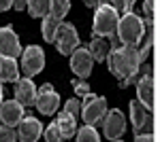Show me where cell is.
Returning <instances> with one entry per match:
<instances>
[{
  "instance_id": "cell-1",
  "label": "cell",
  "mask_w": 160,
  "mask_h": 142,
  "mask_svg": "<svg viewBox=\"0 0 160 142\" xmlns=\"http://www.w3.org/2000/svg\"><path fill=\"white\" fill-rule=\"evenodd\" d=\"M107 62H109V70L113 72V76H118L120 87H126V81L132 74H137L139 66H141L137 45H120V47L111 49Z\"/></svg>"
},
{
  "instance_id": "cell-2",
  "label": "cell",
  "mask_w": 160,
  "mask_h": 142,
  "mask_svg": "<svg viewBox=\"0 0 160 142\" xmlns=\"http://www.w3.org/2000/svg\"><path fill=\"white\" fill-rule=\"evenodd\" d=\"M115 34H118L122 45H137L143 36V19L132 11L122 13V17L118 19V32Z\"/></svg>"
},
{
  "instance_id": "cell-3",
  "label": "cell",
  "mask_w": 160,
  "mask_h": 142,
  "mask_svg": "<svg viewBox=\"0 0 160 142\" xmlns=\"http://www.w3.org/2000/svg\"><path fill=\"white\" fill-rule=\"evenodd\" d=\"M96 15H94V25H92V32L94 36H107L118 32V19H120V13L115 11L111 4H98L94 7Z\"/></svg>"
},
{
  "instance_id": "cell-4",
  "label": "cell",
  "mask_w": 160,
  "mask_h": 142,
  "mask_svg": "<svg viewBox=\"0 0 160 142\" xmlns=\"http://www.w3.org/2000/svg\"><path fill=\"white\" fill-rule=\"evenodd\" d=\"M79 100H81V119L88 125H98L107 112V100L94 94H86Z\"/></svg>"
},
{
  "instance_id": "cell-5",
  "label": "cell",
  "mask_w": 160,
  "mask_h": 142,
  "mask_svg": "<svg viewBox=\"0 0 160 142\" xmlns=\"http://www.w3.org/2000/svg\"><path fill=\"white\" fill-rule=\"evenodd\" d=\"M53 45L60 51L62 55H71L75 49L79 47V34L75 30L73 24H64L62 21L56 30V38H53Z\"/></svg>"
},
{
  "instance_id": "cell-6",
  "label": "cell",
  "mask_w": 160,
  "mask_h": 142,
  "mask_svg": "<svg viewBox=\"0 0 160 142\" xmlns=\"http://www.w3.org/2000/svg\"><path fill=\"white\" fill-rule=\"evenodd\" d=\"M45 66V53L38 45H30V47L22 49V70H24V76H37L38 72L43 70Z\"/></svg>"
},
{
  "instance_id": "cell-7",
  "label": "cell",
  "mask_w": 160,
  "mask_h": 142,
  "mask_svg": "<svg viewBox=\"0 0 160 142\" xmlns=\"http://www.w3.org/2000/svg\"><path fill=\"white\" fill-rule=\"evenodd\" d=\"M34 106L38 108L41 115H53L58 110V106H60V95L56 94L53 85L45 83V85H41V89H37Z\"/></svg>"
},
{
  "instance_id": "cell-8",
  "label": "cell",
  "mask_w": 160,
  "mask_h": 142,
  "mask_svg": "<svg viewBox=\"0 0 160 142\" xmlns=\"http://www.w3.org/2000/svg\"><path fill=\"white\" fill-rule=\"evenodd\" d=\"M145 104H141L139 100L130 102V123L135 134H152V115Z\"/></svg>"
},
{
  "instance_id": "cell-9",
  "label": "cell",
  "mask_w": 160,
  "mask_h": 142,
  "mask_svg": "<svg viewBox=\"0 0 160 142\" xmlns=\"http://www.w3.org/2000/svg\"><path fill=\"white\" fill-rule=\"evenodd\" d=\"M102 130H105V136L109 140H120L124 130H126V117H124L122 110H118V108L107 110L102 117Z\"/></svg>"
},
{
  "instance_id": "cell-10",
  "label": "cell",
  "mask_w": 160,
  "mask_h": 142,
  "mask_svg": "<svg viewBox=\"0 0 160 142\" xmlns=\"http://www.w3.org/2000/svg\"><path fill=\"white\" fill-rule=\"evenodd\" d=\"M43 136V125L37 117H32L30 112L22 117V121L17 123V140L22 142H34Z\"/></svg>"
},
{
  "instance_id": "cell-11",
  "label": "cell",
  "mask_w": 160,
  "mask_h": 142,
  "mask_svg": "<svg viewBox=\"0 0 160 142\" xmlns=\"http://www.w3.org/2000/svg\"><path fill=\"white\" fill-rule=\"evenodd\" d=\"M92 66H94V57L88 51V47H79L71 53V68L79 79H88L92 74Z\"/></svg>"
},
{
  "instance_id": "cell-12",
  "label": "cell",
  "mask_w": 160,
  "mask_h": 142,
  "mask_svg": "<svg viewBox=\"0 0 160 142\" xmlns=\"http://www.w3.org/2000/svg\"><path fill=\"white\" fill-rule=\"evenodd\" d=\"M0 55H7V57H17L22 55V45H19V38L13 32L11 25H4L0 30Z\"/></svg>"
},
{
  "instance_id": "cell-13",
  "label": "cell",
  "mask_w": 160,
  "mask_h": 142,
  "mask_svg": "<svg viewBox=\"0 0 160 142\" xmlns=\"http://www.w3.org/2000/svg\"><path fill=\"white\" fill-rule=\"evenodd\" d=\"M26 115L24 106L17 102V100H2L0 102V121H2V125H9V127H15L22 117Z\"/></svg>"
},
{
  "instance_id": "cell-14",
  "label": "cell",
  "mask_w": 160,
  "mask_h": 142,
  "mask_svg": "<svg viewBox=\"0 0 160 142\" xmlns=\"http://www.w3.org/2000/svg\"><path fill=\"white\" fill-rule=\"evenodd\" d=\"M15 100H17L24 108L34 106L37 87H34V83H32L30 76H24V79H17V81H15Z\"/></svg>"
},
{
  "instance_id": "cell-15",
  "label": "cell",
  "mask_w": 160,
  "mask_h": 142,
  "mask_svg": "<svg viewBox=\"0 0 160 142\" xmlns=\"http://www.w3.org/2000/svg\"><path fill=\"white\" fill-rule=\"evenodd\" d=\"M137 100L141 102V104H145V106L152 110L154 108V95H156V89H154V79H152V72L148 74H141L139 79H137Z\"/></svg>"
},
{
  "instance_id": "cell-16",
  "label": "cell",
  "mask_w": 160,
  "mask_h": 142,
  "mask_svg": "<svg viewBox=\"0 0 160 142\" xmlns=\"http://www.w3.org/2000/svg\"><path fill=\"white\" fill-rule=\"evenodd\" d=\"M19 79V66L13 57L0 55V83H15Z\"/></svg>"
},
{
  "instance_id": "cell-17",
  "label": "cell",
  "mask_w": 160,
  "mask_h": 142,
  "mask_svg": "<svg viewBox=\"0 0 160 142\" xmlns=\"http://www.w3.org/2000/svg\"><path fill=\"white\" fill-rule=\"evenodd\" d=\"M56 125H58V130L62 134V140H66V138H73L75 131H77V119L71 112L62 110V115L56 119Z\"/></svg>"
},
{
  "instance_id": "cell-18",
  "label": "cell",
  "mask_w": 160,
  "mask_h": 142,
  "mask_svg": "<svg viewBox=\"0 0 160 142\" xmlns=\"http://www.w3.org/2000/svg\"><path fill=\"white\" fill-rule=\"evenodd\" d=\"M88 51L92 53V57L96 59V62H107V55H109V43L105 40V36H94L92 40H90V45H88Z\"/></svg>"
},
{
  "instance_id": "cell-19",
  "label": "cell",
  "mask_w": 160,
  "mask_h": 142,
  "mask_svg": "<svg viewBox=\"0 0 160 142\" xmlns=\"http://www.w3.org/2000/svg\"><path fill=\"white\" fill-rule=\"evenodd\" d=\"M62 24L60 17H56V15H43V24H41V32H43V38H45V43H53V38H56V30H58V25Z\"/></svg>"
},
{
  "instance_id": "cell-20",
  "label": "cell",
  "mask_w": 160,
  "mask_h": 142,
  "mask_svg": "<svg viewBox=\"0 0 160 142\" xmlns=\"http://www.w3.org/2000/svg\"><path fill=\"white\" fill-rule=\"evenodd\" d=\"M30 17H43L49 13V0H26Z\"/></svg>"
},
{
  "instance_id": "cell-21",
  "label": "cell",
  "mask_w": 160,
  "mask_h": 142,
  "mask_svg": "<svg viewBox=\"0 0 160 142\" xmlns=\"http://www.w3.org/2000/svg\"><path fill=\"white\" fill-rule=\"evenodd\" d=\"M75 138H77L79 142H98L100 140L96 127H94V125H88V123L79 131H75Z\"/></svg>"
},
{
  "instance_id": "cell-22",
  "label": "cell",
  "mask_w": 160,
  "mask_h": 142,
  "mask_svg": "<svg viewBox=\"0 0 160 142\" xmlns=\"http://www.w3.org/2000/svg\"><path fill=\"white\" fill-rule=\"evenodd\" d=\"M71 11V0H49V13L56 17H64Z\"/></svg>"
},
{
  "instance_id": "cell-23",
  "label": "cell",
  "mask_w": 160,
  "mask_h": 142,
  "mask_svg": "<svg viewBox=\"0 0 160 142\" xmlns=\"http://www.w3.org/2000/svg\"><path fill=\"white\" fill-rule=\"evenodd\" d=\"M111 7H113L115 11L122 15V13L132 11V7H135V0H111Z\"/></svg>"
},
{
  "instance_id": "cell-24",
  "label": "cell",
  "mask_w": 160,
  "mask_h": 142,
  "mask_svg": "<svg viewBox=\"0 0 160 142\" xmlns=\"http://www.w3.org/2000/svg\"><path fill=\"white\" fill-rule=\"evenodd\" d=\"M17 140V131L9 125H0V142H15Z\"/></svg>"
},
{
  "instance_id": "cell-25",
  "label": "cell",
  "mask_w": 160,
  "mask_h": 142,
  "mask_svg": "<svg viewBox=\"0 0 160 142\" xmlns=\"http://www.w3.org/2000/svg\"><path fill=\"white\" fill-rule=\"evenodd\" d=\"M64 110L66 112H71L75 119L81 115V102H79V98H75V100H68L66 104H64Z\"/></svg>"
},
{
  "instance_id": "cell-26",
  "label": "cell",
  "mask_w": 160,
  "mask_h": 142,
  "mask_svg": "<svg viewBox=\"0 0 160 142\" xmlns=\"http://www.w3.org/2000/svg\"><path fill=\"white\" fill-rule=\"evenodd\" d=\"M45 140H49V142H60L62 140V134H60V130H58L56 123H51L49 127L45 130Z\"/></svg>"
},
{
  "instance_id": "cell-27",
  "label": "cell",
  "mask_w": 160,
  "mask_h": 142,
  "mask_svg": "<svg viewBox=\"0 0 160 142\" xmlns=\"http://www.w3.org/2000/svg\"><path fill=\"white\" fill-rule=\"evenodd\" d=\"M73 89H75V94H77V98H83L86 94H90V85H88L83 79L73 81Z\"/></svg>"
},
{
  "instance_id": "cell-28",
  "label": "cell",
  "mask_w": 160,
  "mask_h": 142,
  "mask_svg": "<svg viewBox=\"0 0 160 142\" xmlns=\"http://www.w3.org/2000/svg\"><path fill=\"white\" fill-rule=\"evenodd\" d=\"M154 2H156V0H145V2H143V13H145L148 17L154 15Z\"/></svg>"
},
{
  "instance_id": "cell-29",
  "label": "cell",
  "mask_w": 160,
  "mask_h": 142,
  "mask_svg": "<svg viewBox=\"0 0 160 142\" xmlns=\"http://www.w3.org/2000/svg\"><path fill=\"white\" fill-rule=\"evenodd\" d=\"M137 142H149V140H154V134H137Z\"/></svg>"
},
{
  "instance_id": "cell-30",
  "label": "cell",
  "mask_w": 160,
  "mask_h": 142,
  "mask_svg": "<svg viewBox=\"0 0 160 142\" xmlns=\"http://www.w3.org/2000/svg\"><path fill=\"white\" fill-rule=\"evenodd\" d=\"M13 9H15V11H24L26 9V0H13Z\"/></svg>"
},
{
  "instance_id": "cell-31",
  "label": "cell",
  "mask_w": 160,
  "mask_h": 142,
  "mask_svg": "<svg viewBox=\"0 0 160 142\" xmlns=\"http://www.w3.org/2000/svg\"><path fill=\"white\" fill-rule=\"evenodd\" d=\"M13 7V0H0V11H9Z\"/></svg>"
},
{
  "instance_id": "cell-32",
  "label": "cell",
  "mask_w": 160,
  "mask_h": 142,
  "mask_svg": "<svg viewBox=\"0 0 160 142\" xmlns=\"http://www.w3.org/2000/svg\"><path fill=\"white\" fill-rule=\"evenodd\" d=\"M83 2H86V7H92V9L96 7V0H83Z\"/></svg>"
},
{
  "instance_id": "cell-33",
  "label": "cell",
  "mask_w": 160,
  "mask_h": 142,
  "mask_svg": "<svg viewBox=\"0 0 160 142\" xmlns=\"http://www.w3.org/2000/svg\"><path fill=\"white\" fill-rule=\"evenodd\" d=\"M98 4H111V0H96V7Z\"/></svg>"
},
{
  "instance_id": "cell-34",
  "label": "cell",
  "mask_w": 160,
  "mask_h": 142,
  "mask_svg": "<svg viewBox=\"0 0 160 142\" xmlns=\"http://www.w3.org/2000/svg\"><path fill=\"white\" fill-rule=\"evenodd\" d=\"M2 95H4V89H2V83H0V102H2Z\"/></svg>"
}]
</instances>
